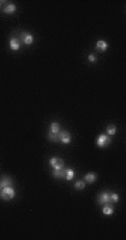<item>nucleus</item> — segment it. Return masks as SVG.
Wrapping results in <instances>:
<instances>
[{
    "label": "nucleus",
    "instance_id": "nucleus-10",
    "mask_svg": "<svg viewBox=\"0 0 126 240\" xmlns=\"http://www.w3.org/2000/svg\"><path fill=\"white\" fill-rule=\"evenodd\" d=\"M96 180H97V174L94 173V172L87 173L86 175L84 177V181L87 182V183H94Z\"/></svg>",
    "mask_w": 126,
    "mask_h": 240
},
{
    "label": "nucleus",
    "instance_id": "nucleus-19",
    "mask_svg": "<svg viewBox=\"0 0 126 240\" xmlns=\"http://www.w3.org/2000/svg\"><path fill=\"white\" fill-rule=\"evenodd\" d=\"M119 201V196L116 193H110V202H118Z\"/></svg>",
    "mask_w": 126,
    "mask_h": 240
},
{
    "label": "nucleus",
    "instance_id": "nucleus-8",
    "mask_svg": "<svg viewBox=\"0 0 126 240\" xmlns=\"http://www.w3.org/2000/svg\"><path fill=\"white\" fill-rule=\"evenodd\" d=\"M103 213L105 214V216H110V214H113L114 213V207L113 205H110V203H105V205L103 207Z\"/></svg>",
    "mask_w": 126,
    "mask_h": 240
},
{
    "label": "nucleus",
    "instance_id": "nucleus-9",
    "mask_svg": "<svg viewBox=\"0 0 126 240\" xmlns=\"http://www.w3.org/2000/svg\"><path fill=\"white\" fill-rule=\"evenodd\" d=\"M107 202H110V193L102 192L98 196V203L99 205H105Z\"/></svg>",
    "mask_w": 126,
    "mask_h": 240
},
{
    "label": "nucleus",
    "instance_id": "nucleus-17",
    "mask_svg": "<svg viewBox=\"0 0 126 240\" xmlns=\"http://www.w3.org/2000/svg\"><path fill=\"white\" fill-rule=\"evenodd\" d=\"M107 133H108V135H115L116 134V131H117V129H116V126L115 125H108L107 126Z\"/></svg>",
    "mask_w": 126,
    "mask_h": 240
},
{
    "label": "nucleus",
    "instance_id": "nucleus-1",
    "mask_svg": "<svg viewBox=\"0 0 126 240\" xmlns=\"http://www.w3.org/2000/svg\"><path fill=\"white\" fill-rule=\"evenodd\" d=\"M15 194H16V191H15L14 188H11V187H6V188H4V189L1 190V196H0V198L4 201H9L15 198Z\"/></svg>",
    "mask_w": 126,
    "mask_h": 240
},
{
    "label": "nucleus",
    "instance_id": "nucleus-5",
    "mask_svg": "<svg viewBox=\"0 0 126 240\" xmlns=\"http://www.w3.org/2000/svg\"><path fill=\"white\" fill-rule=\"evenodd\" d=\"M19 39H20V41L24 43L25 45H30V44H32V41H34V37H32V34H29V32H24L20 34Z\"/></svg>",
    "mask_w": 126,
    "mask_h": 240
},
{
    "label": "nucleus",
    "instance_id": "nucleus-15",
    "mask_svg": "<svg viewBox=\"0 0 126 240\" xmlns=\"http://www.w3.org/2000/svg\"><path fill=\"white\" fill-rule=\"evenodd\" d=\"M50 132L56 133V134H58V132H60V125H59V123H57V122L51 123L50 124Z\"/></svg>",
    "mask_w": 126,
    "mask_h": 240
},
{
    "label": "nucleus",
    "instance_id": "nucleus-4",
    "mask_svg": "<svg viewBox=\"0 0 126 240\" xmlns=\"http://www.w3.org/2000/svg\"><path fill=\"white\" fill-rule=\"evenodd\" d=\"M58 141H60L64 144H69L71 142V135L67 131L58 132Z\"/></svg>",
    "mask_w": 126,
    "mask_h": 240
},
{
    "label": "nucleus",
    "instance_id": "nucleus-7",
    "mask_svg": "<svg viewBox=\"0 0 126 240\" xmlns=\"http://www.w3.org/2000/svg\"><path fill=\"white\" fill-rule=\"evenodd\" d=\"M9 45H10V48L12 50H18L20 48V40L17 37H12V38H10Z\"/></svg>",
    "mask_w": 126,
    "mask_h": 240
},
{
    "label": "nucleus",
    "instance_id": "nucleus-20",
    "mask_svg": "<svg viewBox=\"0 0 126 240\" xmlns=\"http://www.w3.org/2000/svg\"><path fill=\"white\" fill-rule=\"evenodd\" d=\"M96 59H97V57L95 55H93V54H91V55L88 56V60L91 62V63H94V62H96Z\"/></svg>",
    "mask_w": 126,
    "mask_h": 240
},
{
    "label": "nucleus",
    "instance_id": "nucleus-14",
    "mask_svg": "<svg viewBox=\"0 0 126 240\" xmlns=\"http://www.w3.org/2000/svg\"><path fill=\"white\" fill-rule=\"evenodd\" d=\"M75 177V171L73 169H66V173H65V179L67 181L73 180V178Z\"/></svg>",
    "mask_w": 126,
    "mask_h": 240
},
{
    "label": "nucleus",
    "instance_id": "nucleus-16",
    "mask_svg": "<svg viewBox=\"0 0 126 240\" xmlns=\"http://www.w3.org/2000/svg\"><path fill=\"white\" fill-rule=\"evenodd\" d=\"M47 138L50 142H57V141H58V134L52 133V132H50V131H49V133L47 134Z\"/></svg>",
    "mask_w": 126,
    "mask_h": 240
},
{
    "label": "nucleus",
    "instance_id": "nucleus-12",
    "mask_svg": "<svg viewBox=\"0 0 126 240\" xmlns=\"http://www.w3.org/2000/svg\"><path fill=\"white\" fill-rule=\"evenodd\" d=\"M2 11H4V14H14V12L16 11V5L15 4H7L4 7Z\"/></svg>",
    "mask_w": 126,
    "mask_h": 240
},
{
    "label": "nucleus",
    "instance_id": "nucleus-3",
    "mask_svg": "<svg viewBox=\"0 0 126 240\" xmlns=\"http://www.w3.org/2000/svg\"><path fill=\"white\" fill-rule=\"evenodd\" d=\"M96 144L99 146V147H105V146L110 145V138L108 135L106 134H102L97 138V141H96Z\"/></svg>",
    "mask_w": 126,
    "mask_h": 240
},
{
    "label": "nucleus",
    "instance_id": "nucleus-2",
    "mask_svg": "<svg viewBox=\"0 0 126 240\" xmlns=\"http://www.w3.org/2000/svg\"><path fill=\"white\" fill-rule=\"evenodd\" d=\"M50 166L54 168V170H59V169H64L65 168V162H64L63 159H60V157H51L50 161Z\"/></svg>",
    "mask_w": 126,
    "mask_h": 240
},
{
    "label": "nucleus",
    "instance_id": "nucleus-18",
    "mask_svg": "<svg viewBox=\"0 0 126 240\" xmlns=\"http://www.w3.org/2000/svg\"><path fill=\"white\" fill-rule=\"evenodd\" d=\"M75 189H77V190H83L84 188H85V187H86V183H85V181H80V180H79V181H77L75 183Z\"/></svg>",
    "mask_w": 126,
    "mask_h": 240
},
{
    "label": "nucleus",
    "instance_id": "nucleus-22",
    "mask_svg": "<svg viewBox=\"0 0 126 240\" xmlns=\"http://www.w3.org/2000/svg\"><path fill=\"white\" fill-rule=\"evenodd\" d=\"M0 196H1V189H0Z\"/></svg>",
    "mask_w": 126,
    "mask_h": 240
},
{
    "label": "nucleus",
    "instance_id": "nucleus-6",
    "mask_svg": "<svg viewBox=\"0 0 126 240\" xmlns=\"http://www.w3.org/2000/svg\"><path fill=\"white\" fill-rule=\"evenodd\" d=\"M12 184V179L9 177H4L0 180V189L2 190L6 187H11Z\"/></svg>",
    "mask_w": 126,
    "mask_h": 240
},
{
    "label": "nucleus",
    "instance_id": "nucleus-11",
    "mask_svg": "<svg viewBox=\"0 0 126 240\" xmlns=\"http://www.w3.org/2000/svg\"><path fill=\"white\" fill-rule=\"evenodd\" d=\"M107 47H108V44L105 41V40H98L97 43H96V50L98 51H105L107 49Z\"/></svg>",
    "mask_w": 126,
    "mask_h": 240
},
{
    "label": "nucleus",
    "instance_id": "nucleus-13",
    "mask_svg": "<svg viewBox=\"0 0 126 240\" xmlns=\"http://www.w3.org/2000/svg\"><path fill=\"white\" fill-rule=\"evenodd\" d=\"M65 173H66V169H59V170H54L52 175L58 179H63L65 178Z\"/></svg>",
    "mask_w": 126,
    "mask_h": 240
},
{
    "label": "nucleus",
    "instance_id": "nucleus-21",
    "mask_svg": "<svg viewBox=\"0 0 126 240\" xmlns=\"http://www.w3.org/2000/svg\"><path fill=\"white\" fill-rule=\"evenodd\" d=\"M4 4V1H0V8H1V5Z\"/></svg>",
    "mask_w": 126,
    "mask_h": 240
}]
</instances>
